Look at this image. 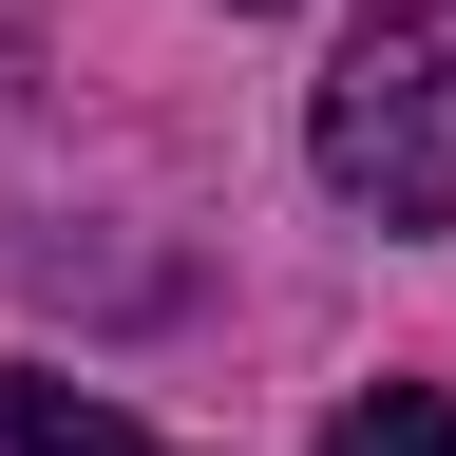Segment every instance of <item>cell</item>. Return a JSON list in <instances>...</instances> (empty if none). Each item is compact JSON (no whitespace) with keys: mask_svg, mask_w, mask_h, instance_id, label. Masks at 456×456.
<instances>
[{"mask_svg":"<svg viewBox=\"0 0 456 456\" xmlns=\"http://www.w3.org/2000/svg\"><path fill=\"white\" fill-rule=\"evenodd\" d=\"M323 191L456 228V0H362V38L323 57Z\"/></svg>","mask_w":456,"mask_h":456,"instance_id":"1","label":"cell"},{"mask_svg":"<svg viewBox=\"0 0 456 456\" xmlns=\"http://www.w3.org/2000/svg\"><path fill=\"white\" fill-rule=\"evenodd\" d=\"M0 456H171V437H134L114 399H77V380H38V362H0Z\"/></svg>","mask_w":456,"mask_h":456,"instance_id":"2","label":"cell"},{"mask_svg":"<svg viewBox=\"0 0 456 456\" xmlns=\"http://www.w3.org/2000/svg\"><path fill=\"white\" fill-rule=\"evenodd\" d=\"M323 456H456V399L380 380V399H342V419H323Z\"/></svg>","mask_w":456,"mask_h":456,"instance_id":"3","label":"cell"}]
</instances>
